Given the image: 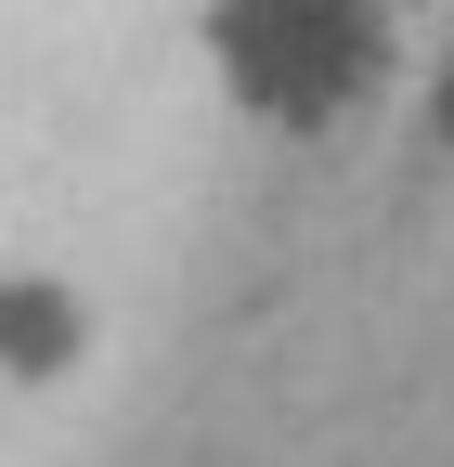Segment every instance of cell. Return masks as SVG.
<instances>
[{"label":"cell","mask_w":454,"mask_h":467,"mask_svg":"<svg viewBox=\"0 0 454 467\" xmlns=\"http://www.w3.org/2000/svg\"><path fill=\"white\" fill-rule=\"evenodd\" d=\"M78 350H91V299L66 273H0V377L39 389V377H66Z\"/></svg>","instance_id":"obj_2"},{"label":"cell","mask_w":454,"mask_h":467,"mask_svg":"<svg viewBox=\"0 0 454 467\" xmlns=\"http://www.w3.org/2000/svg\"><path fill=\"white\" fill-rule=\"evenodd\" d=\"M403 0H208V66L260 130H337L389 91Z\"/></svg>","instance_id":"obj_1"},{"label":"cell","mask_w":454,"mask_h":467,"mask_svg":"<svg viewBox=\"0 0 454 467\" xmlns=\"http://www.w3.org/2000/svg\"><path fill=\"white\" fill-rule=\"evenodd\" d=\"M428 130L454 143V52H441V78H428Z\"/></svg>","instance_id":"obj_3"}]
</instances>
